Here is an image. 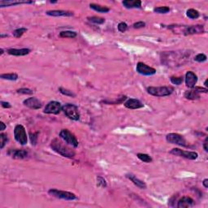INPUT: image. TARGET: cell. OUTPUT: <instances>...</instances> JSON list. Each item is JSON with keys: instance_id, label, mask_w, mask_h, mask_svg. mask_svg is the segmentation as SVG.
<instances>
[{"instance_id": "28", "label": "cell", "mask_w": 208, "mask_h": 208, "mask_svg": "<svg viewBox=\"0 0 208 208\" xmlns=\"http://www.w3.org/2000/svg\"><path fill=\"white\" fill-rule=\"evenodd\" d=\"M77 33L73 32V31H69V30H67V31H62L60 32V36L61 37H69V38H74V37H77Z\"/></svg>"}, {"instance_id": "1", "label": "cell", "mask_w": 208, "mask_h": 208, "mask_svg": "<svg viewBox=\"0 0 208 208\" xmlns=\"http://www.w3.org/2000/svg\"><path fill=\"white\" fill-rule=\"evenodd\" d=\"M190 55L185 51H168L162 53L161 61L166 66L176 67L183 66L189 58Z\"/></svg>"}, {"instance_id": "49", "label": "cell", "mask_w": 208, "mask_h": 208, "mask_svg": "<svg viewBox=\"0 0 208 208\" xmlns=\"http://www.w3.org/2000/svg\"><path fill=\"white\" fill-rule=\"evenodd\" d=\"M50 3H57V2H56V1H50Z\"/></svg>"}, {"instance_id": "26", "label": "cell", "mask_w": 208, "mask_h": 208, "mask_svg": "<svg viewBox=\"0 0 208 208\" xmlns=\"http://www.w3.org/2000/svg\"><path fill=\"white\" fill-rule=\"evenodd\" d=\"M0 77L8 81H16L18 79V75L16 73H4L0 75Z\"/></svg>"}, {"instance_id": "20", "label": "cell", "mask_w": 208, "mask_h": 208, "mask_svg": "<svg viewBox=\"0 0 208 208\" xmlns=\"http://www.w3.org/2000/svg\"><path fill=\"white\" fill-rule=\"evenodd\" d=\"M126 177L129 178L130 181L133 182V183L136 186H137L138 188L142 189H146V184L143 181H141L140 179H138L136 176H134L133 174L132 173H128L126 174Z\"/></svg>"}, {"instance_id": "4", "label": "cell", "mask_w": 208, "mask_h": 208, "mask_svg": "<svg viewBox=\"0 0 208 208\" xmlns=\"http://www.w3.org/2000/svg\"><path fill=\"white\" fill-rule=\"evenodd\" d=\"M62 111L66 115V116L68 117L69 119L76 120V121L80 120L81 115H80L79 110H78V107L74 104H65L64 106L62 107Z\"/></svg>"}, {"instance_id": "16", "label": "cell", "mask_w": 208, "mask_h": 208, "mask_svg": "<svg viewBox=\"0 0 208 208\" xmlns=\"http://www.w3.org/2000/svg\"><path fill=\"white\" fill-rule=\"evenodd\" d=\"M8 154L15 159H25L28 156V152L25 150H12L8 151Z\"/></svg>"}, {"instance_id": "14", "label": "cell", "mask_w": 208, "mask_h": 208, "mask_svg": "<svg viewBox=\"0 0 208 208\" xmlns=\"http://www.w3.org/2000/svg\"><path fill=\"white\" fill-rule=\"evenodd\" d=\"M205 32L203 25H191L189 27H186L185 29V35H192V34H198V33H203Z\"/></svg>"}, {"instance_id": "21", "label": "cell", "mask_w": 208, "mask_h": 208, "mask_svg": "<svg viewBox=\"0 0 208 208\" xmlns=\"http://www.w3.org/2000/svg\"><path fill=\"white\" fill-rule=\"evenodd\" d=\"M47 15L50 16H72L73 12L69 11L64 10H50L47 11Z\"/></svg>"}, {"instance_id": "24", "label": "cell", "mask_w": 208, "mask_h": 208, "mask_svg": "<svg viewBox=\"0 0 208 208\" xmlns=\"http://www.w3.org/2000/svg\"><path fill=\"white\" fill-rule=\"evenodd\" d=\"M89 7H90L91 9L96 11V12H98L107 13L110 11L109 8H107V7H105V6L99 5V4H95V3H90V4H89Z\"/></svg>"}, {"instance_id": "19", "label": "cell", "mask_w": 208, "mask_h": 208, "mask_svg": "<svg viewBox=\"0 0 208 208\" xmlns=\"http://www.w3.org/2000/svg\"><path fill=\"white\" fill-rule=\"evenodd\" d=\"M33 3V1H10V0H3L0 1V8H5V7H10V6L20 5V4H30Z\"/></svg>"}, {"instance_id": "5", "label": "cell", "mask_w": 208, "mask_h": 208, "mask_svg": "<svg viewBox=\"0 0 208 208\" xmlns=\"http://www.w3.org/2000/svg\"><path fill=\"white\" fill-rule=\"evenodd\" d=\"M14 137H15L16 141L19 142L20 145L25 146L27 144L28 136L25 127L23 126L22 124L16 125L15 129H14Z\"/></svg>"}, {"instance_id": "11", "label": "cell", "mask_w": 208, "mask_h": 208, "mask_svg": "<svg viewBox=\"0 0 208 208\" xmlns=\"http://www.w3.org/2000/svg\"><path fill=\"white\" fill-rule=\"evenodd\" d=\"M136 70L139 74L144 75V76H152L156 73V70L154 68L150 67L149 65L142 62L137 63Z\"/></svg>"}, {"instance_id": "38", "label": "cell", "mask_w": 208, "mask_h": 208, "mask_svg": "<svg viewBox=\"0 0 208 208\" xmlns=\"http://www.w3.org/2000/svg\"><path fill=\"white\" fill-rule=\"evenodd\" d=\"M18 94H29V95H32L33 94V91L32 89H28V88H20V89H17L16 91Z\"/></svg>"}, {"instance_id": "13", "label": "cell", "mask_w": 208, "mask_h": 208, "mask_svg": "<svg viewBox=\"0 0 208 208\" xmlns=\"http://www.w3.org/2000/svg\"><path fill=\"white\" fill-rule=\"evenodd\" d=\"M185 81L186 86L190 88V89H193V88L195 87V85L197 84L198 77H197V75L194 72L189 71V72H186Z\"/></svg>"}, {"instance_id": "27", "label": "cell", "mask_w": 208, "mask_h": 208, "mask_svg": "<svg viewBox=\"0 0 208 208\" xmlns=\"http://www.w3.org/2000/svg\"><path fill=\"white\" fill-rule=\"evenodd\" d=\"M137 158H138L140 160H141L142 162H145V163H151L152 162V158L151 156H150L147 154H142V153H138L137 154Z\"/></svg>"}, {"instance_id": "2", "label": "cell", "mask_w": 208, "mask_h": 208, "mask_svg": "<svg viewBox=\"0 0 208 208\" xmlns=\"http://www.w3.org/2000/svg\"><path fill=\"white\" fill-rule=\"evenodd\" d=\"M50 147L54 151L58 153L60 155L65 158H68V159H72L75 156L76 153L72 148H70L68 146L64 145V142L59 140L58 138H55L52 140L51 143H50Z\"/></svg>"}, {"instance_id": "34", "label": "cell", "mask_w": 208, "mask_h": 208, "mask_svg": "<svg viewBox=\"0 0 208 208\" xmlns=\"http://www.w3.org/2000/svg\"><path fill=\"white\" fill-rule=\"evenodd\" d=\"M193 60H194V61H196V62L203 63L207 60V57H206V55L205 54L200 53V54H198V55H196Z\"/></svg>"}, {"instance_id": "48", "label": "cell", "mask_w": 208, "mask_h": 208, "mask_svg": "<svg viewBox=\"0 0 208 208\" xmlns=\"http://www.w3.org/2000/svg\"><path fill=\"white\" fill-rule=\"evenodd\" d=\"M3 51H4V50H3V49H1V53H0V55H3V53H4V52H3Z\"/></svg>"}, {"instance_id": "33", "label": "cell", "mask_w": 208, "mask_h": 208, "mask_svg": "<svg viewBox=\"0 0 208 208\" xmlns=\"http://www.w3.org/2000/svg\"><path fill=\"white\" fill-rule=\"evenodd\" d=\"M0 140H1V142H0V148L3 149L4 146H5L6 144H7V142L8 141V135L2 133L0 134Z\"/></svg>"}, {"instance_id": "6", "label": "cell", "mask_w": 208, "mask_h": 208, "mask_svg": "<svg viewBox=\"0 0 208 208\" xmlns=\"http://www.w3.org/2000/svg\"><path fill=\"white\" fill-rule=\"evenodd\" d=\"M48 193H49L50 195L53 196V197L60 198V199H64V200L72 201L76 200L77 198V196L75 195L73 193L68 192V191L59 190V189H50L48 191Z\"/></svg>"}, {"instance_id": "7", "label": "cell", "mask_w": 208, "mask_h": 208, "mask_svg": "<svg viewBox=\"0 0 208 208\" xmlns=\"http://www.w3.org/2000/svg\"><path fill=\"white\" fill-rule=\"evenodd\" d=\"M60 138L63 139L68 145L73 146L74 148H77V146H78V144L79 143H78L77 137L68 129H62L60 132Z\"/></svg>"}, {"instance_id": "37", "label": "cell", "mask_w": 208, "mask_h": 208, "mask_svg": "<svg viewBox=\"0 0 208 208\" xmlns=\"http://www.w3.org/2000/svg\"><path fill=\"white\" fill-rule=\"evenodd\" d=\"M97 185L100 186V187H102V188H106L107 186V181L102 176H98L97 177Z\"/></svg>"}, {"instance_id": "10", "label": "cell", "mask_w": 208, "mask_h": 208, "mask_svg": "<svg viewBox=\"0 0 208 208\" xmlns=\"http://www.w3.org/2000/svg\"><path fill=\"white\" fill-rule=\"evenodd\" d=\"M62 111V106L59 102L51 101L47 104L44 108V112L47 114L57 115Z\"/></svg>"}, {"instance_id": "40", "label": "cell", "mask_w": 208, "mask_h": 208, "mask_svg": "<svg viewBox=\"0 0 208 208\" xmlns=\"http://www.w3.org/2000/svg\"><path fill=\"white\" fill-rule=\"evenodd\" d=\"M145 26H146V23L143 22V21H138V22L133 24L134 29H141V28H143Z\"/></svg>"}, {"instance_id": "47", "label": "cell", "mask_w": 208, "mask_h": 208, "mask_svg": "<svg viewBox=\"0 0 208 208\" xmlns=\"http://www.w3.org/2000/svg\"><path fill=\"white\" fill-rule=\"evenodd\" d=\"M207 81H208V80L206 79V81H205V82H204V85H205V88H207V86H208Z\"/></svg>"}, {"instance_id": "41", "label": "cell", "mask_w": 208, "mask_h": 208, "mask_svg": "<svg viewBox=\"0 0 208 208\" xmlns=\"http://www.w3.org/2000/svg\"><path fill=\"white\" fill-rule=\"evenodd\" d=\"M37 133H30V139H31V142H32V145L33 144V145H35L36 144V142H37Z\"/></svg>"}, {"instance_id": "39", "label": "cell", "mask_w": 208, "mask_h": 208, "mask_svg": "<svg viewBox=\"0 0 208 208\" xmlns=\"http://www.w3.org/2000/svg\"><path fill=\"white\" fill-rule=\"evenodd\" d=\"M127 29H128V25H127L126 23L120 22L118 25V30H119L120 32L124 33L127 30Z\"/></svg>"}, {"instance_id": "17", "label": "cell", "mask_w": 208, "mask_h": 208, "mask_svg": "<svg viewBox=\"0 0 208 208\" xmlns=\"http://www.w3.org/2000/svg\"><path fill=\"white\" fill-rule=\"evenodd\" d=\"M194 205V201L190 197H182L178 201L177 207L178 208H187L191 207Z\"/></svg>"}, {"instance_id": "12", "label": "cell", "mask_w": 208, "mask_h": 208, "mask_svg": "<svg viewBox=\"0 0 208 208\" xmlns=\"http://www.w3.org/2000/svg\"><path fill=\"white\" fill-rule=\"evenodd\" d=\"M23 103L25 106L28 107L30 109L37 110L40 109L42 107V102L40 101L39 99H37V98L32 97V98H29V99H25L23 102Z\"/></svg>"}, {"instance_id": "9", "label": "cell", "mask_w": 208, "mask_h": 208, "mask_svg": "<svg viewBox=\"0 0 208 208\" xmlns=\"http://www.w3.org/2000/svg\"><path fill=\"white\" fill-rule=\"evenodd\" d=\"M170 153L172 154H174L176 156L179 157H182V158H185L187 159H190V160H194L198 157V154L197 152H193V151H186L181 150L179 148H174L172 149Z\"/></svg>"}, {"instance_id": "8", "label": "cell", "mask_w": 208, "mask_h": 208, "mask_svg": "<svg viewBox=\"0 0 208 208\" xmlns=\"http://www.w3.org/2000/svg\"><path fill=\"white\" fill-rule=\"evenodd\" d=\"M166 140L169 143L176 144L181 146H188V143L185 138L179 133H168L166 136Z\"/></svg>"}, {"instance_id": "3", "label": "cell", "mask_w": 208, "mask_h": 208, "mask_svg": "<svg viewBox=\"0 0 208 208\" xmlns=\"http://www.w3.org/2000/svg\"><path fill=\"white\" fill-rule=\"evenodd\" d=\"M148 94L153 95L155 97H165L169 96L170 94H172L173 89L171 87L168 86H159V87H154V86H150L147 87L146 89Z\"/></svg>"}, {"instance_id": "29", "label": "cell", "mask_w": 208, "mask_h": 208, "mask_svg": "<svg viewBox=\"0 0 208 208\" xmlns=\"http://www.w3.org/2000/svg\"><path fill=\"white\" fill-rule=\"evenodd\" d=\"M27 31V29L26 28H20V29H17L13 31V36L16 38H20V37H22V35L26 33Z\"/></svg>"}, {"instance_id": "18", "label": "cell", "mask_w": 208, "mask_h": 208, "mask_svg": "<svg viewBox=\"0 0 208 208\" xmlns=\"http://www.w3.org/2000/svg\"><path fill=\"white\" fill-rule=\"evenodd\" d=\"M30 49L28 48H22V49H16V48H10L8 50V53L11 55L14 56H24L27 55L30 53Z\"/></svg>"}, {"instance_id": "30", "label": "cell", "mask_w": 208, "mask_h": 208, "mask_svg": "<svg viewBox=\"0 0 208 208\" xmlns=\"http://www.w3.org/2000/svg\"><path fill=\"white\" fill-rule=\"evenodd\" d=\"M154 12L158 14H165L170 12V8L166 6H163V7H158L154 9Z\"/></svg>"}, {"instance_id": "35", "label": "cell", "mask_w": 208, "mask_h": 208, "mask_svg": "<svg viewBox=\"0 0 208 208\" xmlns=\"http://www.w3.org/2000/svg\"><path fill=\"white\" fill-rule=\"evenodd\" d=\"M59 90H60V93H61L62 94H64V95L72 97V98L76 97V94H75L73 92L71 91V90H68V89H64V88H63V87H60V89H59Z\"/></svg>"}, {"instance_id": "25", "label": "cell", "mask_w": 208, "mask_h": 208, "mask_svg": "<svg viewBox=\"0 0 208 208\" xmlns=\"http://www.w3.org/2000/svg\"><path fill=\"white\" fill-rule=\"evenodd\" d=\"M186 16H188L189 19H192V20H194V19H198L199 16H200V14H199V12L193 8H190V9H188L187 12H186Z\"/></svg>"}, {"instance_id": "23", "label": "cell", "mask_w": 208, "mask_h": 208, "mask_svg": "<svg viewBox=\"0 0 208 208\" xmlns=\"http://www.w3.org/2000/svg\"><path fill=\"white\" fill-rule=\"evenodd\" d=\"M185 98L189 100H197L200 99V93H198L193 88V89L188 90L185 93Z\"/></svg>"}, {"instance_id": "32", "label": "cell", "mask_w": 208, "mask_h": 208, "mask_svg": "<svg viewBox=\"0 0 208 208\" xmlns=\"http://www.w3.org/2000/svg\"><path fill=\"white\" fill-rule=\"evenodd\" d=\"M170 81L173 85H180L183 83L184 78L182 77H171Z\"/></svg>"}, {"instance_id": "36", "label": "cell", "mask_w": 208, "mask_h": 208, "mask_svg": "<svg viewBox=\"0 0 208 208\" xmlns=\"http://www.w3.org/2000/svg\"><path fill=\"white\" fill-rule=\"evenodd\" d=\"M127 97L126 96H121L120 98H119L118 99H116V100H115V101H103L104 103H107V104H120L122 103L124 101V100H126Z\"/></svg>"}, {"instance_id": "22", "label": "cell", "mask_w": 208, "mask_h": 208, "mask_svg": "<svg viewBox=\"0 0 208 208\" xmlns=\"http://www.w3.org/2000/svg\"><path fill=\"white\" fill-rule=\"evenodd\" d=\"M122 4L128 9L141 8V2L140 0H125L122 2Z\"/></svg>"}, {"instance_id": "31", "label": "cell", "mask_w": 208, "mask_h": 208, "mask_svg": "<svg viewBox=\"0 0 208 208\" xmlns=\"http://www.w3.org/2000/svg\"><path fill=\"white\" fill-rule=\"evenodd\" d=\"M87 19L90 22L95 23V24H98V25H102V24H103L105 22V20L103 18L99 17V16H90V17H88Z\"/></svg>"}, {"instance_id": "46", "label": "cell", "mask_w": 208, "mask_h": 208, "mask_svg": "<svg viewBox=\"0 0 208 208\" xmlns=\"http://www.w3.org/2000/svg\"><path fill=\"white\" fill-rule=\"evenodd\" d=\"M203 186H204L206 189H207L208 188V179H205V180L203 181Z\"/></svg>"}, {"instance_id": "45", "label": "cell", "mask_w": 208, "mask_h": 208, "mask_svg": "<svg viewBox=\"0 0 208 208\" xmlns=\"http://www.w3.org/2000/svg\"><path fill=\"white\" fill-rule=\"evenodd\" d=\"M0 125H1V129H0V130L1 131H3V130H5V129H6V124L3 123V121H1L0 122Z\"/></svg>"}, {"instance_id": "44", "label": "cell", "mask_w": 208, "mask_h": 208, "mask_svg": "<svg viewBox=\"0 0 208 208\" xmlns=\"http://www.w3.org/2000/svg\"><path fill=\"white\" fill-rule=\"evenodd\" d=\"M207 141H208V137H206L205 141H204V143H203V148H204V150H205L206 152H207V151H208Z\"/></svg>"}, {"instance_id": "15", "label": "cell", "mask_w": 208, "mask_h": 208, "mask_svg": "<svg viewBox=\"0 0 208 208\" xmlns=\"http://www.w3.org/2000/svg\"><path fill=\"white\" fill-rule=\"evenodd\" d=\"M124 107L129 109H139L144 107L143 103L140 100L136 99H129L124 102Z\"/></svg>"}, {"instance_id": "43", "label": "cell", "mask_w": 208, "mask_h": 208, "mask_svg": "<svg viewBox=\"0 0 208 208\" xmlns=\"http://www.w3.org/2000/svg\"><path fill=\"white\" fill-rule=\"evenodd\" d=\"M1 106L3 107V108H11L12 107V105L10 104V102H1Z\"/></svg>"}, {"instance_id": "42", "label": "cell", "mask_w": 208, "mask_h": 208, "mask_svg": "<svg viewBox=\"0 0 208 208\" xmlns=\"http://www.w3.org/2000/svg\"><path fill=\"white\" fill-rule=\"evenodd\" d=\"M193 89H195V90H197V91H198V93H207V91H208L207 88H202V87H195V88H193Z\"/></svg>"}]
</instances>
